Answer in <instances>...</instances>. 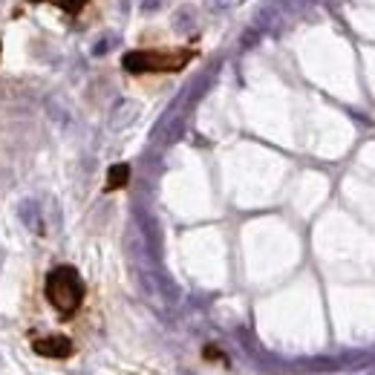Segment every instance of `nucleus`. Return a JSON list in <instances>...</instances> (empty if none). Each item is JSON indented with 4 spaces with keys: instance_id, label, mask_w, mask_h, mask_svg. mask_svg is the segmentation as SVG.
<instances>
[{
    "instance_id": "obj_4",
    "label": "nucleus",
    "mask_w": 375,
    "mask_h": 375,
    "mask_svg": "<svg viewBox=\"0 0 375 375\" xmlns=\"http://www.w3.org/2000/svg\"><path fill=\"white\" fill-rule=\"evenodd\" d=\"M138 119V104L136 101H119L113 107V116H110V128L113 130H124Z\"/></svg>"
},
{
    "instance_id": "obj_2",
    "label": "nucleus",
    "mask_w": 375,
    "mask_h": 375,
    "mask_svg": "<svg viewBox=\"0 0 375 375\" xmlns=\"http://www.w3.org/2000/svg\"><path fill=\"white\" fill-rule=\"evenodd\" d=\"M191 58V52H130L124 55V69L128 73H171V69L185 66V61Z\"/></svg>"
},
{
    "instance_id": "obj_3",
    "label": "nucleus",
    "mask_w": 375,
    "mask_h": 375,
    "mask_svg": "<svg viewBox=\"0 0 375 375\" xmlns=\"http://www.w3.org/2000/svg\"><path fill=\"white\" fill-rule=\"evenodd\" d=\"M32 350L44 358H69L73 355V341L64 338V335H52V338H40V341H32Z\"/></svg>"
},
{
    "instance_id": "obj_1",
    "label": "nucleus",
    "mask_w": 375,
    "mask_h": 375,
    "mask_svg": "<svg viewBox=\"0 0 375 375\" xmlns=\"http://www.w3.org/2000/svg\"><path fill=\"white\" fill-rule=\"evenodd\" d=\"M44 291H47V300L61 315H73L78 312L81 300H84V280H81V274L73 266H58L47 274Z\"/></svg>"
},
{
    "instance_id": "obj_9",
    "label": "nucleus",
    "mask_w": 375,
    "mask_h": 375,
    "mask_svg": "<svg viewBox=\"0 0 375 375\" xmlns=\"http://www.w3.org/2000/svg\"><path fill=\"white\" fill-rule=\"evenodd\" d=\"M110 47H113V38H107V40H99V44L93 47V55H104Z\"/></svg>"
},
{
    "instance_id": "obj_6",
    "label": "nucleus",
    "mask_w": 375,
    "mask_h": 375,
    "mask_svg": "<svg viewBox=\"0 0 375 375\" xmlns=\"http://www.w3.org/2000/svg\"><path fill=\"white\" fill-rule=\"evenodd\" d=\"M128 179H130V168H128V165H113V168H110L107 188H124V185H128Z\"/></svg>"
},
{
    "instance_id": "obj_7",
    "label": "nucleus",
    "mask_w": 375,
    "mask_h": 375,
    "mask_svg": "<svg viewBox=\"0 0 375 375\" xmlns=\"http://www.w3.org/2000/svg\"><path fill=\"white\" fill-rule=\"evenodd\" d=\"M173 26H176L179 32H191L193 26H197V18H193L191 9H179L176 15H173Z\"/></svg>"
},
{
    "instance_id": "obj_10",
    "label": "nucleus",
    "mask_w": 375,
    "mask_h": 375,
    "mask_svg": "<svg viewBox=\"0 0 375 375\" xmlns=\"http://www.w3.org/2000/svg\"><path fill=\"white\" fill-rule=\"evenodd\" d=\"M159 3H162V0H145V3H142V9H145V12H150V9H156Z\"/></svg>"
},
{
    "instance_id": "obj_5",
    "label": "nucleus",
    "mask_w": 375,
    "mask_h": 375,
    "mask_svg": "<svg viewBox=\"0 0 375 375\" xmlns=\"http://www.w3.org/2000/svg\"><path fill=\"white\" fill-rule=\"evenodd\" d=\"M18 217H21V222L29 231H44V219H40V205L35 202V199H21L18 202Z\"/></svg>"
},
{
    "instance_id": "obj_8",
    "label": "nucleus",
    "mask_w": 375,
    "mask_h": 375,
    "mask_svg": "<svg viewBox=\"0 0 375 375\" xmlns=\"http://www.w3.org/2000/svg\"><path fill=\"white\" fill-rule=\"evenodd\" d=\"M32 3H55V6L66 9V12H78L81 6L87 3V0H32Z\"/></svg>"
}]
</instances>
